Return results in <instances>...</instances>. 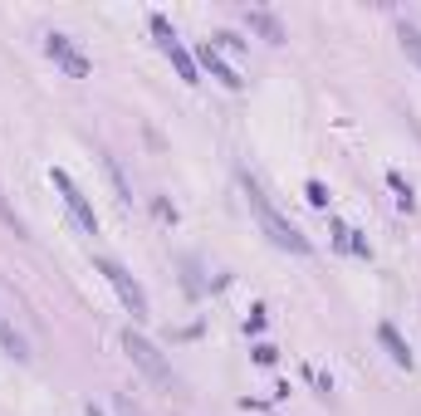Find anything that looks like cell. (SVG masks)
I'll return each instance as SVG.
<instances>
[{
    "label": "cell",
    "instance_id": "6da1fadb",
    "mask_svg": "<svg viewBox=\"0 0 421 416\" xmlns=\"http://www.w3.org/2000/svg\"><path fill=\"white\" fill-rule=\"evenodd\" d=\"M240 187H245V201H250V210H255V220L265 225V235H270L279 250H294V255H309V250H314V245H309V240H304V235H299V230H294V225H289L279 210L270 206V196H265V191L250 182V177H245Z\"/></svg>",
    "mask_w": 421,
    "mask_h": 416
},
{
    "label": "cell",
    "instance_id": "7a4b0ae2",
    "mask_svg": "<svg viewBox=\"0 0 421 416\" xmlns=\"http://www.w3.org/2000/svg\"><path fill=\"white\" fill-rule=\"evenodd\" d=\"M49 182H54V191L64 196V206L74 210V220H79V225H84L89 235H99V215H94V206H89V196H84V191L74 187V177H69L64 167H49Z\"/></svg>",
    "mask_w": 421,
    "mask_h": 416
},
{
    "label": "cell",
    "instance_id": "3957f363",
    "mask_svg": "<svg viewBox=\"0 0 421 416\" xmlns=\"http://www.w3.org/2000/svg\"><path fill=\"white\" fill-rule=\"evenodd\" d=\"M99 270H103L108 284L118 289V299L127 304V313H132V318H147V294H142V284H137V279H132L118 260H99Z\"/></svg>",
    "mask_w": 421,
    "mask_h": 416
},
{
    "label": "cell",
    "instance_id": "277c9868",
    "mask_svg": "<svg viewBox=\"0 0 421 416\" xmlns=\"http://www.w3.org/2000/svg\"><path fill=\"white\" fill-rule=\"evenodd\" d=\"M44 54H49L69 79H89V74H94V64L74 49V39H69V34H44Z\"/></svg>",
    "mask_w": 421,
    "mask_h": 416
},
{
    "label": "cell",
    "instance_id": "5b68a950",
    "mask_svg": "<svg viewBox=\"0 0 421 416\" xmlns=\"http://www.w3.org/2000/svg\"><path fill=\"white\" fill-rule=\"evenodd\" d=\"M122 348H127V358H132V363H137L152 382H172V367L157 358V348H152L142 333H132V328H127V333H122Z\"/></svg>",
    "mask_w": 421,
    "mask_h": 416
},
{
    "label": "cell",
    "instance_id": "8992f818",
    "mask_svg": "<svg viewBox=\"0 0 421 416\" xmlns=\"http://www.w3.org/2000/svg\"><path fill=\"white\" fill-rule=\"evenodd\" d=\"M152 34L162 39V49H167V59L177 64V74H182L187 84H196V59H191V54H187L182 44H177V30L167 25V15H152Z\"/></svg>",
    "mask_w": 421,
    "mask_h": 416
},
{
    "label": "cell",
    "instance_id": "52a82bcc",
    "mask_svg": "<svg viewBox=\"0 0 421 416\" xmlns=\"http://www.w3.org/2000/svg\"><path fill=\"white\" fill-rule=\"evenodd\" d=\"M196 59H201V69H206L210 79H215V84H225V89H245V79H240V69H230V64H225V59H220V49H215V44H201V54H196Z\"/></svg>",
    "mask_w": 421,
    "mask_h": 416
},
{
    "label": "cell",
    "instance_id": "ba28073f",
    "mask_svg": "<svg viewBox=\"0 0 421 416\" xmlns=\"http://www.w3.org/2000/svg\"><path fill=\"white\" fill-rule=\"evenodd\" d=\"M377 338H382V348L392 353V363H402V367H412V348L402 343V333H397L392 323H377Z\"/></svg>",
    "mask_w": 421,
    "mask_h": 416
},
{
    "label": "cell",
    "instance_id": "9c48e42d",
    "mask_svg": "<svg viewBox=\"0 0 421 416\" xmlns=\"http://www.w3.org/2000/svg\"><path fill=\"white\" fill-rule=\"evenodd\" d=\"M245 20H250V30H260L265 39H275V44L284 39V30H279V20H275V15H265V10H245Z\"/></svg>",
    "mask_w": 421,
    "mask_h": 416
},
{
    "label": "cell",
    "instance_id": "30bf717a",
    "mask_svg": "<svg viewBox=\"0 0 421 416\" xmlns=\"http://www.w3.org/2000/svg\"><path fill=\"white\" fill-rule=\"evenodd\" d=\"M0 348H5V353H15V358H30V353H25V338L15 333V323H10L5 313H0Z\"/></svg>",
    "mask_w": 421,
    "mask_h": 416
},
{
    "label": "cell",
    "instance_id": "8fae6325",
    "mask_svg": "<svg viewBox=\"0 0 421 416\" xmlns=\"http://www.w3.org/2000/svg\"><path fill=\"white\" fill-rule=\"evenodd\" d=\"M397 34H402V49H407V54H412V59L421 64V30H417V25H407V20H402V25H397Z\"/></svg>",
    "mask_w": 421,
    "mask_h": 416
},
{
    "label": "cell",
    "instance_id": "7c38bea8",
    "mask_svg": "<svg viewBox=\"0 0 421 416\" xmlns=\"http://www.w3.org/2000/svg\"><path fill=\"white\" fill-rule=\"evenodd\" d=\"M387 187L397 191V201H402V210H412V206H417V201H412V187H407V177H402V172H387Z\"/></svg>",
    "mask_w": 421,
    "mask_h": 416
},
{
    "label": "cell",
    "instance_id": "4fadbf2b",
    "mask_svg": "<svg viewBox=\"0 0 421 416\" xmlns=\"http://www.w3.org/2000/svg\"><path fill=\"white\" fill-rule=\"evenodd\" d=\"M304 196H309V206H328V187H323V182H309V187H304Z\"/></svg>",
    "mask_w": 421,
    "mask_h": 416
},
{
    "label": "cell",
    "instance_id": "5bb4252c",
    "mask_svg": "<svg viewBox=\"0 0 421 416\" xmlns=\"http://www.w3.org/2000/svg\"><path fill=\"white\" fill-rule=\"evenodd\" d=\"M275 358H279V348H270V343H255V363H260V367H270Z\"/></svg>",
    "mask_w": 421,
    "mask_h": 416
},
{
    "label": "cell",
    "instance_id": "9a60e30c",
    "mask_svg": "<svg viewBox=\"0 0 421 416\" xmlns=\"http://www.w3.org/2000/svg\"><path fill=\"white\" fill-rule=\"evenodd\" d=\"M210 44H215V49H245V39H235V34H215Z\"/></svg>",
    "mask_w": 421,
    "mask_h": 416
},
{
    "label": "cell",
    "instance_id": "2e32d148",
    "mask_svg": "<svg viewBox=\"0 0 421 416\" xmlns=\"http://www.w3.org/2000/svg\"><path fill=\"white\" fill-rule=\"evenodd\" d=\"M118 412H122V416H142L137 407H132V402H127V397H118Z\"/></svg>",
    "mask_w": 421,
    "mask_h": 416
},
{
    "label": "cell",
    "instance_id": "e0dca14e",
    "mask_svg": "<svg viewBox=\"0 0 421 416\" xmlns=\"http://www.w3.org/2000/svg\"><path fill=\"white\" fill-rule=\"evenodd\" d=\"M89 416H103V412H99V407H89Z\"/></svg>",
    "mask_w": 421,
    "mask_h": 416
}]
</instances>
